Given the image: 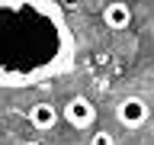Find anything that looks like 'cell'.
Returning a JSON list of instances; mask_svg holds the SVG:
<instances>
[{"label":"cell","mask_w":154,"mask_h":145,"mask_svg":"<svg viewBox=\"0 0 154 145\" xmlns=\"http://www.w3.org/2000/svg\"><path fill=\"white\" fill-rule=\"evenodd\" d=\"M55 123H58V110L51 103H32L29 106V126L32 129H55Z\"/></svg>","instance_id":"cell-5"},{"label":"cell","mask_w":154,"mask_h":145,"mask_svg":"<svg viewBox=\"0 0 154 145\" xmlns=\"http://www.w3.org/2000/svg\"><path fill=\"white\" fill-rule=\"evenodd\" d=\"M90 145H116V139L106 132V129H96V132H93V139H90Z\"/></svg>","instance_id":"cell-6"},{"label":"cell","mask_w":154,"mask_h":145,"mask_svg":"<svg viewBox=\"0 0 154 145\" xmlns=\"http://www.w3.org/2000/svg\"><path fill=\"white\" fill-rule=\"evenodd\" d=\"M103 26L119 32V29H128L132 26V7L122 3V0H112V3H106L103 7Z\"/></svg>","instance_id":"cell-4"},{"label":"cell","mask_w":154,"mask_h":145,"mask_svg":"<svg viewBox=\"0 0 154 145\" xmlns=\"http://www.w3.org/2000/svg\"><path fill=\"white\" fill-rule=\"evenodd\" d=\"M116 116H119L122 126L138 129V126L148 123V103H144L141 97H125V100H119V106H116Z\"/></svg>","instance_id":"cell-3"},{"label":"cell","mask_w":154,"mask_h":145,"mask_svg":"<svg viewBox=\"0 0 154 145\" xmlns=\"http://www.w3.org/2000/svg\"><path fill=\"white\" fill-rule=\"evenodd\" d=\"M77 39L55 0H0V87H32L64 74Z\"/></svg>","instance_id":"cell-1"},{"label":"cell","mask_w":154,"mask_h":145,"mask_svg":"<svg viewBox=\"0 0 154 145\" xmlns=\"http://www.w3.org/2000/svg\"><path fill=\"white\" fill-rule=\"evenodd\" d=\"M64 119L74 129H87V126H93L96 123V106L90 97H71L64 103Z\"/></svg>","instance_id":"cell-2"},{"label":"cell","mask_w":154,"mask_h":145,"mask_svg":"<svg viewBox=\"0 0 154 145\" xmlns=\"http://www.w3.org/2000/svg\"><path fill=\"white\" fill-rule=\"evenodd\" d=\"M23 145H38V142H35V139H29V142H23Z\"/></svg>","instance_id":"cell-7"}]
</instances>
